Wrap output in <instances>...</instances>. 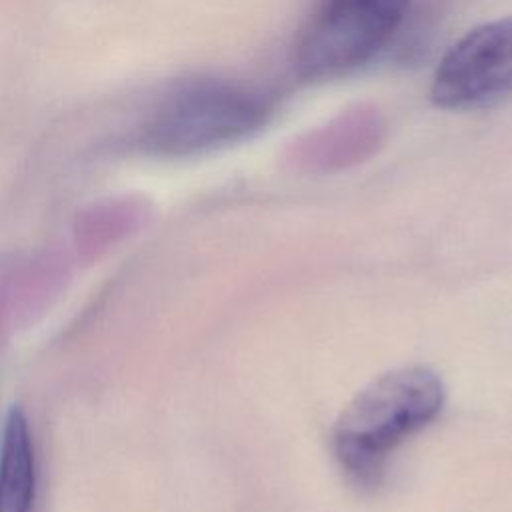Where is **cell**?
<instances>
[{
    "label": "cell",
    "instance_id": "obj_4",
    "mask_svg": "<svg viewBox=\"0 0 512 512\" xmlns=\"http://www.w3.org/2000/svg\"><path fill=\"white\" fill-rule=\"evenodd\" d=\"M512 96V16L468 30L440 58L430 98L444 110H478Z\"/></svg>",
    "mask_w": 512,
    "mask_h": 512
},
{
    "label": "cell",
    "instance_id": "obj_3",
    "mask_svg": "<svg viewBox=\"0 0 512 512\" xmlns=\"http://www.w3.org/2000/svg\"><path fill=\"white\" fill-rule=\"evenodd\" d=\"M412 0H322L294 46L304 82L340 78L370 62L398 32Z\"/></svg>",
    "mask_w": 512,
    "mask_h": 512
},
{
    "label": "cell",
    "instance_id": "obj_5",
    "mask_svg": "<svg viewBox=\"0 0 512 512\" xmlns=\"http://www.w3.org/2000/svg\"><path fill=\"white\" fill-rule=\"evenodd\" d=\"M384 138V122L372 108L340 114L292 146V162L310 172H332L370 156Z\"/></svg>",
    "mask_w": 512,
    "mask_h": 512
},
{
    "label": "cell",
    "instance_id": "obj_1",
    "mask_svg": "<svg viewBox=\"0 0 512 512\" xmlns=\"http://www.w3.org/2000/svg\"><path fill=\"white\" fill-rule=\"evenodd\" d=\"M444 402V386L426 366H404L370 382L340 414L332 444L350 480L376 486L394 448L432 422Z\"/></svg>",
    "mask_w": 512,
    "mask_h": 512
},
{
    "label": "cell",
    "instance_id": "obj_2",
    "mask_svg": "<svg viewBox=\"0 0 512 512\" xmlns=\"http://www.w3.org/2000/svg\"><path fill=\"white\" fill-rule=\"evenodd\" d=\"M274 106V98L254 86L222 78L190 80L152 110L136 132V148L156 158L206 154L262 130Z\"/></svg>",
    "mask_w": 512,
    "mask_h": 512
},
{
    "label": "cell",
    "instance_id": "obj_7",
    "mask_svg": "<svg viewBox=\"0 0 512 512\" xmlns=\"http://www.w3.org/2000/svg\"><path fill=\"white\" fill-rule=\"evenodd\" d=\"M134 218H138V212L130 204H108L104 208H96L94 212L86 214L84 218V234L86 236H110L124 230L126 224H130Z\"/></svg>",
    "mask_w": 512,
    "mask_h": 512
},
{
    "label": "cell",
    "instance_id": "obj_6",
    "mask_svg": "<svg viewBox=\"0 0 512 512\" xmlns=\"http://www.w3.org/2000/svg\"><path fill=\"white\" fill-rule=\"evenodd\" d=\"M36 498V452L20 408L6 416L0 440V512H32Z\"/></svg>",
    "mask_w": 512,
    "mask_h": 512
}]
</instances>
